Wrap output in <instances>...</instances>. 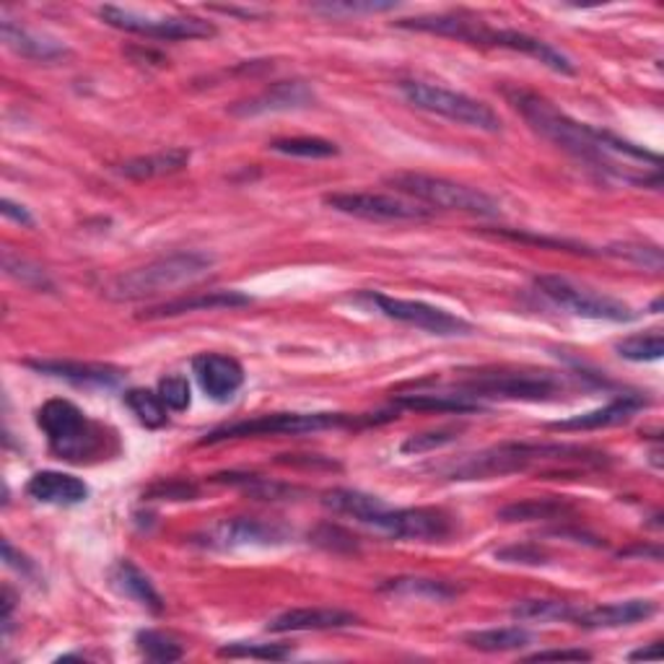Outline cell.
<instances>
[{"mask_svg":"<svg viewBox=\"0 0 664 664\" xmlns=\"http://www.w3.org/2000/svg\"><path fill=\"white\" fill-rule=\"evenodd\" d=\"M315 104V92L309 83L304 81H281L268 86L252 99L234 104L228 112L237 117H260V115H275V112H296V109H307Z\"/></svg>","mask_w":664,"mask_h":664,"instance_id":"obj_16","label":"cell"},{"mask_svg":"<svg viewBox=\"0 0 664 664\" xmlns=\"http://www.w3.org/2000/svg\"><path fill=\"white\" fill-rule=\"evenodd\" d=\"M13 607H16V597H13V590L9 584L3 586V633L9 636L11 633V615H13Z\"/></svg>","mask_w":664,"mask_h":664,"instance_id":"obj_51","label":"cell"},{"mask_svg":"<svg viewBox=\"0 0 664 664\" xmlns=\"http://www.w3.org/2000/svg\"><path fill=\"white\" fill-rule=\"evenodd\" d=\"M400 94H403L415 109L447 117V120L465 124V128L483 130V133H501L503 128L501 117H498L486 102L473 99V96L462 92H452V88L436 86V83L403 81L400 83Z\"/></svg>","mask_w":664,"mask_h":664,"instance_id":"obj_8","label":"cell"},{"mask_svg":"<svg viewBox=\"0 0 664 664\" xmlns=\"http://www.w3.org/2000/svg\"><path fill=\"white\" fill-rule=\"evenodd\" d=\"M660 656H662V647H660V641H654L649 649H639V652H633L631 660L633 662H639V660H660Z\"/></svg>","mask_w":664,"mask_h":664,"instance_id":"obj_53","label":"cell"},{"mask_svg":"<svg viewBox=\"0 0 664 664\" xmlns=\"http://www.w3.org/2000/svg\"><path fill=\"white\" fill-rule=\"evenodd\" d=\"M496 558L503 560V564H545V553L535 548V545H511V548L498 550Z\"/></svg>","mask_w":664,"mask_h":664,"instance_id":"obj_46","label":"cell"},{"mask_svg":"<svg viewBox=\"0 0 664 664\" xmlns=\"http://www.w3.org/2000/svg\"><path fill=\"white\" fill-rule=\"evenodd\" d=\"M550 660H571V662H590L592 654L584 649H550V652H537L524 656V662H550Z\"/></svg>","mask_w":664,"mask_h":664,"instance_id":"obj_48","label":"cell"},{"mask_svg":"<svg viewBox=\"0 0 664 664\" xmlns=\"http://www.w3.org/2000/svg\"><path fill=\"white\" fill-rule=\"evenodd\" d=\"M252 304V296L241 294V290H205V294L179 296V299L164 301L158 307H151L143 320H164V317L190 315V311H216V309H237Z\"/></svg>","mask_w":664,"mask_h":664,"instance_id":"obj_23","label":"cell"},{"mask_svg":"<svg viewBox=\"0 0 664 664\" xmlns=\"http://www.w3.org/2000/svg\"><path fill=\"white\" fill-rule=\"evenodd\" d=\"M124 405L133 411V415L138 418V424H143L145 428H162L166 426V420H169V415H166V411L169 407L164 405L162 394L158 392H151V390H128L124 392Z\"/></svg>","mask_w":664,"mask_h":664,"instance_id":"obj_33","label":"cell"},{"mask_svg":"<svg viewBox=\"0 0 664 664\" xmlns=\"http://www.w3.org/2000/svg\"><path fill=\"white\" fill-rule=\"evenodd\" d=\"M315 543L322 545V548H328V550H335V553H341V550L356 553L358 550L356 537L348 535V532L341 527H330V524H324V527L315 532Z\"/></svg>","mask_w":664,"mask_h":664,"instance_id":"obj_45","label":"cell"},{"mask_svg":"<svg viewBox=\"0 0 664 664\" xmlns=\"http://www.w3.org/2000/svg\"><path fill=\"white\" fill-rule=\"evenodd\" d=\"M37 426L45 431L50 452L58 460L83 465L107 454L109 436L104 434V426L94 424L71 400H47L37 411Z\"/></svg>","mask_w":664,"mask_h":664,"instance_id":"obj_6","label":"cell"},{"mask_svg":"<svg viewBox=\"0 0 664 664\" xmlns=\"http://www.w3.org/2000/svg\"><path fill=\"white\" fill-rule=\"evenodd\" d=\"M374 530L398 540H418V543H439L454 532V519L444 509H382L366 519Z\"/></svg>","mask_w":664,"mask_h":664,"instance_id":"obj_13","label":"cell"},{"mask_svg":"<svg viewBox=\"0 0 664 664\" xmlns=\"http://www.w3.org/2000/svg\"><path fill=\"white\" fill-rule=\"evenodd\" d=\"M465 398L481 403L488 400H522V403H548L564 392V382L550 371H477L460 382Z\"/></svg>","mask_w":664,"mask_h":664,"instance_id":"obj_9","label":"cell"},{"mask_svg":"<svg viewBox=\"0 0 664 664\" xmlns=\"http://www.w3.org/2000/svg\"><path fill=\"white\" fill-rule=\"evenodd\" d=\"M600 452H592L586 447L573 444H540V441H507L490 449H483L477 454H467L462 460L444 465L439 473H444L452 481H488V477H501L511 473H524V470L543 465V462H602Z\"/></svg>","mask_w":664,"mask_h":664,"instance_id":"obj_3","label":"cell"},{"mask_svg":"<svg viewBox=\"0 0 664 664\" xmlns=\"http://www.w3.org/2000/svg\"><path fill=\"white\" fill-rule=\"evenodd\" d=\"M211 11L228 13V16H241V19H258V16H262V11H252V9L241 11V9H234V5H213Z\"/></svg>","mask_w":664,"mask_h":664,"instance_id":"obj_52","label":"cell"},{"mask_svg":"<svg viewBox=\"0 0 664 664\" xmlns=\"http://www.w3.org/2000/svg\"><path fill=\"white\" fill-rule=\"evenodd\" d=\"M456 436H460V428H436V431L407 436V439L403 441V447H400V449H403L405 454L434 452V449H441V447L452 444V441H456Z\"/></svg>","mask_w":664,"mask_h":664,"instance_id":"obj_40","label":"cell"},{"mask_svg":"<svg viewBox=\"0 0 664 664\" xmlns=\"http://www.w3.org/2000/svg\"><path fill=\"white\" fill-rule=\"evenodd\" d=\"M0 34H3L5 47H11L13 52L21 55V58H26V60L58 62L71 55L68 45H62L60 39L50 37V34H39L34 29H26V26L16 24V21L5 16V13H3V21H0Z\"/></svg>","mask_w":664,"mask_h":664,"instance_id":"obj_20","label":"cell"},{"mask_svg":"<svg viewBox=\"0 0 664 664\" xmlns=\"http://www.w3.org/2000/svg\"><path fill=\"white\" fill-rule=\"evenodd\" d=\"M322 503L335 514L353 517L356 522L366 524V519L377 514V511L387 509L384 501L379 496L364 494V490H351V488H332L322 496Z\"/></svg>","mask_w":664,"mask_h":664,"instance_id":"obj_30","label":"cell"},{"mask_svg":"<svg viewBox=\"0 0 664 664\" xmlns=\"http://www.w3.org/2000/svg\"><path fill=\"white\" fill-rule=\"evenodd\" d=\"M384 182L394 187L400 195L411 198L415 203H424L431 211L441 208V211H456L481 218L501 216V205H498L496 198L477 190V187L454 182V179L420 175V171H398V175L384 177Z\"/></svg>","mask_w":664,"mask_h":664,"instance_id":"obj_7","label":"cell"},{"mask_svg":"<svg viewBox=\"0 0 664 664\" xmlns=\"http://www.w3.org/2000/svg\"><path fill=\"white\" fill-rule=\"evenodd\" d=\"M398 9V3H315L311 11L324 13V16H358V13H387Z\"/></svg>","mask_w":664,"mask_h":664,"instance_id":"obj_43","label":"cell"},{"mask_svg":"<svg viewBox=\"0 0 664 664\" xmlns=\"http://www.w3.org/2000/svg\"><path fill=\"white\" fill-rule=\"evenodd\" d=\"M501 237L507 239H514V241H532V245H540V247H550V249H571V252H590L586 247H579L573 245V241H566V239H548V237H535V234H522V232H498Z\"/></svg>","mask_w":664,"mask_h":664,"instance_id":"obj_47","label":"cell"},{"mask_svg":"<svg viewBox=\"0 0 664 664\" xmlns=\"http://www.w3.org/2000/svg\"><path fill=\"white\" fill-rule=\"evenodd\" d=\"M607 254H615V258L631 260L636 265L662 270V252L656 247H643V245H613L607 247Z\"/></svg>","mask_w":664,"mask_h":664,"instance_id":"obj_44","label":"cell"},{"mask_svg":"<svg viewBox=\"0 0 664 664\" xmlns=\"http://www.w3.org/2000/svg\"><path fill=\"white\" fill-rule=\"evenodd\" d=\"M358 622V615L341 607H296L275 615L268 622L270 633H307V631H337V628H351Z\"/></svg>","mask_w":664,"mask_h":664,"instance_id":"obj_19","label":"cell"},{"mask_svg":"<svg viewBox=\"0 0 664 664\" xmlns=\"http://www.w3.org/2000/svg\"><path fill=\"white\" fill-rule=\"evenodd\" d=\"M109 581L122 597L138 602V605L145 607L149 613L162 615L164 613V600L162 594L156 592V586L151 584V579L138 569L133 560H117L109 571Z\"/></svg>","mask_w":664,"mask_h":664,"instance_id":"obj_25","label":"cell"},{"mask_svg":"<svg viewBox=\"0 0 664 664\" xmlns=\"http://www.w3.org/2000/svg\"><path fill=\"white\" fill-rule=\"evenodd\" d=\"M218 656H228V660H265V662H283L294 656V649L286 643H247L234 641L218 649Z\"/></svg>","mask_w":664,"mask_h":664,"instance_id":"obj_39","label":"cell"},{"mask_svg":"<svg viewBox=\"0 0 664 664\" xmlns=\"http://www.w3.org/2000/svg\"><path fill=\"white\" fill-rule=\"evenodd\" d=\"M656 615V602L652 600H622L607 602V605L577 607L571 622L584 628V631H613V628H626L633 622L649 620Z\"/></svg>","mask_w":664,"mask_h":664,"instance_id":"obj_17","label":"cell"},{"mask_svg":"<svg viewBox=\"0 0 664 664\" xmlns=\"http://www.w3.org/2000/svg\"><path fill=\"white\" fill-rule=\"evenodd\" d=\"M3 270H5V275H11L13 281L21 283V286L34 288V290H45V294H52L55 290V283L50 275H47L45 268L26 258H19V254L9 252V249L3 252Z\"/></svg>","mask_w":664,"mask_h":664,"instance_id":"obj_36","label":"cell"},{"mask_svg":"<svg viewBox=\"0 0 664 664\" xmlns=\"http://www.w3.org/2000/svg\"><path fill=\"white\" fill-rule=\"evenodd\" d=\"M615 351H618V356L626 358V361H660L664 356V337L660 330L641 332V335L622 337V341L615 343Z\"/></svg>","mask_w":664,"mask_h":664,"instance_id":"obj_37","label":"cell"},{"mask_svg":"<svg viewBox=\"0 0 664 664\" xmlns=\"http://www.w3.org/2000/svg\"><path fill=\"white\" fill-rule=\"evenodd\" d=\"M213 483H226V486L239 488L241 494L254 498V501H290V498L301 494L299 488L288 486V483H278V481H270V477L249 475V473L213 475Z\"/></svg>","mask_w":664,"mask_h":664,"instance_id":"obj_28","label":"cell"},{"mask_svg":"<svg viewBox=\"0 0 664 664\" xmlns=\"http://www.w3.org/2000/svg\"><path fill=\"white\" fill-rule=\"evenodd\" d=\"M503 96H507V102L524 117V122H527L540 138L558 145L564 154L573 156L577 162L584 164L586 169H594L602 177L620 179V182L628 185H643V187L662 185L660 171H652V175H636V171H631V166L620 164V158L607 154L605 145H602L600 128L577 122L573 117L560 112L556 104L545 99V96L519 86H507L503 88Z\"/></svg>","mask_w":664,"mask_h":664,"instance_id":"obj_1","label":"cell"},{"mask_svg":"<svg viewBox=\"0 0 664 664\" xmlns=\"http://www.w3.org/2000/svg\"><path fill=\"white\" fill-rule=\"evenodd\" d=\"M358 304H369L387 320L413 324V328L431 332V335L452 337V335H470L473 324L462 320V317L452 315V311L431 307L426 301H411V299H392L387 294H377V290H364L356 296Z\"/></svg>","mask_w":664,"mask_h":664,"instance_id":"obj_12","label":"cell"},{"mask_svg":"<svg viewBox=\"0 0 664 664\" xmlns=\"http://www.w3.org/2000/svg\"><path fill=\"white\" fill-rule=\"evenodd\" d=\"M573 610H577V607L569 605V602H560V600H524V602H519V605L511 607V618L540 620V622H553V620L571 622Z\"/></svg>","mask_w":664,"mask_h":664,"instance_id":"obj_38","label":"cell"},{"mask_svg":"<svg viewBox=\"0 0 664 664\" xmlns=\"http://www.w3.org/2000/svg\"><path fill=\"white\" fill-rule=\"evenodd\" d=\"M213 258L205 252H175L158 258L149 265L128 270V273L115 275L104 286V296L109 301H141L151 296H162L166 290L190 286L211 273Z\"/></svg>","mask_w":664,"mask_h":664,"instance_id":"obj_5","label":"cell"},{"mask_svg":"<svg viewBox=\"0 0 664 664\" xmlns=\"http://www.w3.org/2000/svg\"><path fill=\"white\" fill-rule=\"evenodd\" d=\"M643 405H647V400H643L641 394H622V398L613 400V403H607L605 407L573 415V418L566 420H556V424H550L548 428L550 431H600V428L628 424Z\"/></svg>","mask_w":664,"mask_h":664,"instance_id":"obj_22","label":"cell"},{"mask_svg":"<svg viewBox=\"0 0 664 664\" xmlns=\"http://www.w3.org/2000/svg\"><path fill=\"white\" fill-rule=\"evenodd\" d=\"M398 29L407 32H426L439 34V37H449L456 42H467V45L481 47H498V50L522 52L527 58L543 62L553 73L573 75L577 66H573L569 55H564L548 42L532 37V34L517 32V29H494L486 21L467 16V13H436V16H418V19H400L394 21Z\"/></svg>","mask_w":664,"mask_h":664,"instance_id":"obj_2","label":"cell"},{"mask_svg":"<svg viewBox=\"0 0 664 664\" xmlns=\"http://www.w3.org/2000/svg\"><path fill=\"white\" fill-rule=\"evenodd\" d=\"M187 164H190V151L171 145V149H162V151H156V154L128 158V162H122L120 166H117V175L128 177V179H138V182H141V179L177 175V171H182Z\"/></svg>","mask_w":664,"mask_h":664,"instance_id":"obj_26","label":"cell"},{"mask_svg":"<svg viewBox=\"0 0 664 664\" xmlns=\"http://www.w3.org/2000/svg\"><path fill=\"white\" fill-rule=\"evenodd\" d=\"M462 643L477 652L496 654V652H517L532 643V633L527 628L509 626V628H488V631H470L462 636Z\"/></svg>","mask_w":664,"mask_h":664,"instance_id":"obj_29","label":"cell"},{"mask_svg":"<svg viewBox=\"0 0 664 664\" xmlns=\"http://www.w3.org/2000/svg\"><path fill=\"white\" fill-rule=\"evenodd\" d=\"M99 16L104 24L112 26V29L141 34V37L151 39H211L218 34L211 21L198 16H154V13L122 9V5H102Z\"/></svg>","mask_w":664,"mask_h":664,"instance_id":"obj_11","label":"cell"},{"mask_svg":"<svg viewBox=\"0 0 664 664\" xmlns=\"http://www.w3.org/2000/svg\"><path fill=\"white\" fill-rule=\"evenodd\" d=\"M398 418L392 411L374 413V415H351V413H270L258 415V418L234 420L213 428L200 439V444H218L228 439H254V436H301L330 431V428H366L390 424Z\"/></svg>","mask_w":664,"mask_h":664,"instance_id":"obj_4","label":"cell"},{"mask_svg":"<svg viewBox=\"0 0 664 664\" xmlns=\"http://www.w3.org/2000/svg\"><path fill=\"white\" fill-rule=\"evenodd\" d=\"M571 507L566 501H553V498H527V501L509 503L507 509L498 511V519L503 522H530V519H558L569 514Z\"/></svg>","mask_w":664,"mask_h":664,"instance_id":"obj_34","label":"cell"},{"mask_svg":"<svg viewBox=\"0 0 664 664\" xmlns=\"http://www.w3.org/2000/svg\"><path fill=\"white\" fill-rule=\"evenodd\" d=\"M660 309H662V299H656V301L652 304V311L656 315V311H660Z\"/></svg>","mask_w":664,"mask_h":664,"instance_id":"obj_54","label":"cell"},{"mask_svg":"<svg viewBox=\"0 0 664 664\" xmlns=\"http://www.w3.org/2000/svg\"><path fill=\"white\" fill-rule=\"evenodd\" d=\"M3 560L11 566V569H19L21 573H24V577H34L32 560L13 550V545L9 543V540H3Z\"/></svg>","mask_w":664,"mask_h":664,"instance_id":"obj_49","label":"cell"},{"mask_svg":"<svg viewBox=\"0 0 664 664\" xmlns=\"http://www.w3.org/2000/svg\"><path fill=\"white\" fill-rule=\"evenodd\" d=\"M26 366L47 377L68 379L73 384L86 387H115L122 382V369L109 364H83V361H60V358H39V361H26Z\"/></svg>","mask_w":664,"mask_h":664,"instance_id":"obj_24","label":"cell"},{"mask_svg":"<svg viewBox=\"0 0 664 664\" xmlns=\"http://www.w3.org/2000/svg\"><path fill=\"white\" fill-rule=\"evenodd\" d=\"M158 394H162L164 405L169 407V411L182 413L190 407V382H187V377H182V374H169V377H164L162 382H158Z\"/></svg>","mask_w":664,"mask_h":664,"instance_id":"obj_42","label":"cell"},{"mask_svg":"<svg viewBox=\"0 0 664 664\" xmlns=\"http://www.w3.org/2000/svg\"><path fill=\"white\" fill-rule=\"evenodd\" d=\"M379 592L394 594V597H415V600H428V602H449V600H456L462 594L460 586L449 584V581L424 579V577L390 579L379 586Z\"/></svg>","mask_w":664,"mask_h":664,"instance_id":"obj_27","label":"cell"},{"mask_svg":"<svg viewBox=\"0 0 664 664\" xmlns=\"http://www.w3.org/2000/svg\"><path fill=\"white\" fill-rule=\"evenodd\" d=\"M324 205L345 216L364 221H428L431 208L411 198L382 195V192H332L324 195Z\"/></svg>","mask_w":664,"mask_h":664,"instance_id":"obj_14","label":"cell"},{"mask_svg":"<svg viewBox=\"0 0 664 664\" xmlns=\"http://www.w3.org/2000/svg\"><path fill=\"white\" fill-rule=\"evenodd\" d=\"M288 540L290 532L286 527H281V524L237 517L213 524L211 530H205L203 535L195 537V543L211 550H239V548H275V545H286Z\"/></svg>","mask_w":664,"mask_h":664,"instance_id":"obj_15","label":"cell"},{"mask_svg":"<svg viewBox=\"0 0 664 664\" xmlns=\"http://www.w3.org/2000/svg\"><path fill=\"white\" fill-rule=\"evenodd\" d=\"M192 371H195L203 392L216 403L232 400L245 384V366L234 356H224V353H200L192 358Z\"/></svg>","mask_w":664,"mask_h":664,"instance_id":"obj_18","label":"cell"},{"mask_svg":"<svg viewBox=\"0 0 664 664\" xmlns=\"http://www.w3.org/2000/svg\"><path fill=\"white\" fill-rule=\"evenodd\" d=\"M535 286L545 299H550L556 307L566 309L573 317L581 320H600V322H633L639 320V311L622 304L620 299L613 296L594 294V290L577 286L569 278H560V275H537Z\"/></svg>","mask_w":664,"mask_h":664,"instance_id":"obj_10","label":"cell"},{"mask_svg":"<svg viewBox=\"0 0 664 664\" xmlns=\"http://www.w3.org/2000/svg\"><path fill=\"white\" fill-rule=\"evenodd\" d=\"M26 494L37 503H50V507H79L88 498V486L81 477L58 473V470H42L34 473L26 483Z\"/></svg>","mask_w":664,"mask_h":664,"instance_id":"obj_21","label":"cell"},{"mask_svg":"<svg viewBox=\"0 0 664 664\" xmlns=\"http://www.w3.org/2000/svg\"><path fill=\"white\" fill-rule=\"evenodd\" d=\"M200 488L190 481H158L145 490V501H192L198 498Z\"/></svg>","mask_w":664,"mask_h":664,"instance_id":"obj_41","label":"cell"},{"mask_svg":"<svg viewBox=\"0 0 664 664\" xmlns=\"http://www.w3.org/2000/svg\"><path fill=\"white\" fill-rule=\"evenodd\" d=\"M0 213H3L5 218L9 221H16V224H21V226H34V218H32V213L26 211L24 205H19V203H13L11 198H3V203H0Z\"/></svg>","mask_w":664,"mask_h":664,"instance_id":"obj_50","label":"cell"},{"mask_svg":"<svg viewBox=\"0 0 664 664\" xmlns=\"http://www.w3.org/2000/svg\"><path fill=\"white\" fill-rule=\"evenodd\" d=\"M400 407L407 411H436V413H477L483 411L481 403L465 398L462 392L456 394H400L394 400Z\"/></svg>","mask_w":664,"mask_h":664,"instance_id":"obj_31","label":"cell"},{"mask_svg":"<svg viewBox=\"0 0 664 664\" xmlns=\"http://www.w3.org/2000/svg\"><path fill=\"white\" fill-rule=\"evenodd\" d=\"M273 154L296 156V158H332L341 154L337 143L328 141V138L317 135H301V138H278L268 145Z\"/></svg>","mask_w":664,"mask_h":664,"instance_id":"obj_32","label":"cell"},{"mask_svg":"<svg viewBox=\"0 0 664 664\" xmlns=\"http://www.w3.org/2000/svg\"><path fill=\"white\" fill-rule=\"evenodd\" d=\"M135 647L138 652L151 662L169 664V662H179L185 656V647L175 639V636L154 631V628H149V631H138Z\"/></svg>","mask_w":664,"mask_h":664,"instance_id":"obj_35","label":"cell"}]
</instances>
